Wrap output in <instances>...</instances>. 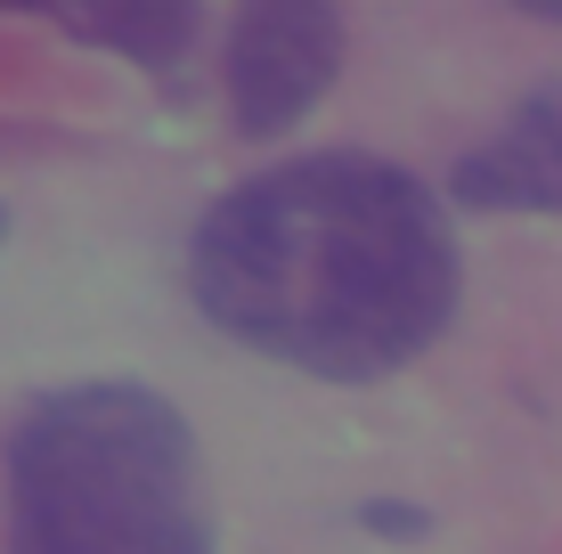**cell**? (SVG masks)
I'll use <instances>...</instances> for the list:
<instances>
[{"label": "cell", "instance_id": "6", "mask_svg": "<svg viewBox=\"0 0 562 554\" xmlns=\"http://www.w3.org/2000/svg\"><path fill=\"white\" fill-rule=\"evenodd\" d=\"M359 530H375V539H424V530H432V513L408 506V498H367V506H359Z\"/></svg>", "mask_w": 562, "mask_h": 554}, {"label": "cell", "instance_id": "2", "mask_svg": "<svg viewBox=\"0 0 562 554\" xmlns=\"http://www.w3.org/2000/svg\"><path fill=\"white\" fill-rule=\"evenodd\" d=\"M212 489L188 416L99 375L42 392L9 432V554H212Z\"/></svg>", "mask_w": 562, "mask_h": 554}, {"label": "cell", "instance_id": "4", "mask_svg": "<svg viewBox=\"0 0 562 554\" xmlns=\"http://www.w3.org/2000/svg\"><path fill=\"white\" fill-rule=\"evenodd\" d=\"M449 204H464V213H562V82L514 99L506 123L449 163Z\"/></svg>", "mask_w": 562, "mask_h": 554}, {"label": "cell", "instance_id": "3", "mask_svg": "<svg viewBox=\"0 0 562 554\" xmlns=\"http://www.w3.org/2000/svg\"><path fill=\"white\" fill-rule=\"evenodd\" d=\"M342 74V9L318 0H261L237 9L228 33V106L245 139H285Z\"/></svg>", "mask_w": 562, "mask_h": 554}, {"label": "cell", "instance_id": "1", "mask_svg": "<svg viewBox=\"0 0 562 554\" xmlns=\"http://www.w3.org/2000/svg\"><path fill=\"white\" fill-rule=\"evenodd\" d=\"M196 310L318 384H375L457 318V228L416 171L326 147L254 171L188 237Z\"/></svg>", "mask_w": 562, "mask_h": 554}, {"label": "cell", "instance_id": "5", "mask_svg": "<svg viewBox=\"0 0 562 554\" xmlns=\"http://www.w3.org/2000/svg\"><path fill=\"white\" fill-rule=\"evenodd\" d=\"M49 16L74 42H90L106 57H131L155 82H180L188 49H196V9H180V0H131V9L106 0V9H49Z\"/></svg>", "mask_w": 562, "mask_h": 554}]
</instances>
